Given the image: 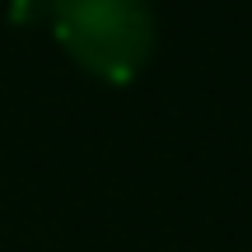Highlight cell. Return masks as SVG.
I'll use <instances>...</instances> for the list:
<instances>
[{
  "instance_id": "6da1fadb",
  "label": "cell",
  "mask_w": 252,
  "mask_h": 252,
  "mask_svg": "<svg viewBox=\"0 0 252 252\" xmlns=\"http://www.w3.org/2000/svg\"><path fill=\"white\" fill-rule=\"evenodd\" d=\"M52 37L84 75L103 84H131L154 52L150 0H47Z\"/></svg>"
}]
</instances>
